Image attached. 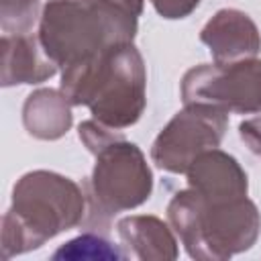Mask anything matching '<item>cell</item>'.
I'll list each match as a JSON object with an SVG mask.
<instances>
[{
    "instance_id": "cell-2",
    "label": "cell",
    "mask_w": 261,
    "mask_h": 261,
    "mask_svg": "<svg viewBox=\"0 0 261 261\" xmlns=\"http://www.w3.org/2000/svg\"><path fill=\"white\" fill-rule=\"evenodd\" d=\"M86 194L69 177L35 169L12 188V204L2 216V257L39 249L53 237L75 228L86 216Z\"/></svg>"
},
{
    "instance_id": "cell-9",
    "label": "cell",
    "mask_w": 261,
    "mask_h": 261,
    "mask_svg": "<svg viewBox=\"0 0 261 261\" xmlns=\"http://www.w3.org/2000/svg\"><path fill=\"white\" fill-rule=\"evenodd\" d=\"M214 63H234L257 57L261 33L253 18L239 8H220L200 31Z\"/></svg>"
},
{
    "instance_id": "cell-6",
    "label": "cell",
    "mask_w": 261,
    "mask_h": 261,
    "mask_svg": "<svg viewBox=\"0 0 261 261\" xmlns=\"http://www.w3.org/2000/svg\"><path fill=\"white\" fill-rule=\"evenodd\" d=\"M184 104H208L237 114L261 112V59L202 63L181 77Z\"/></svg>"
},
{
    "instance_id": "cell-13",
    "label": "cell",
    "mask_w": 261,
    "mask_h": 261,
    "mask_svg": "<svg viewBox=\"0 0 261 261\" xmlns=\"http://www.w3.org/2000/svg\"><path fill=\"white\" fill-rule=\"evenodd\" d=\"M41 14V0H0L2 35H31Z\"/></svg>"
},
{
    "instance_id": "cell-7",
    "label": "cell",
    "mask_w": 261,
    "mask_h": 261,
    "mask_svg": "<svg viewBox=\"0 0 261 261\" xmlns=\"http://www.w3.org/2000/svg\"><path fill=\"white\" fill-rule=\"evenodd\" d=\"M228 114L208 104H184L159 130L151 147V161L169 173H186L204 151L222 143Z\"/></svg>"
},
{
    "instance_id": "cell-4",
    "label": "cell",
    "mask_w": 261,
    "mask_h": 261,
    "mask_svg": "<svg viewBox=\"0 0 261 261\" xmlns=\"http://www.w3.org/2000/svg\"><path fill=\"white\" fill-rule=\"evenodd\" d=\"M167 222L192 259L226 261L249 251L261 232V214L253 200L204 202L192 188L179 190L167 204Z\"/></svg>"
},
{
    "instance_id": "cell-17",
    "label": "cell",
    "mask_w": 261,
    "mask_h": 261,
    "mask_svg": "<svg viewBox=\"0 0 261 261\" xmlns=\"http://www.w3.org/2000/svg\"><path fill=\"white\" fill-rule=\"evenodd\" d=\"M108 2H112V4H116V6H120V8H124V10H128V12L135 14V16H141V12H143V2H145V0H108Z\"/></svg>"
},
{
    "instance_id": "cell-5",
    "label": "cell",
    "mask_w": 261,
    "mask_h": 261,
    "mask_svg": "<svg viewBox=\"0 0 261 261\" xmlns=\"http://www.w3.org/2000/svg\"><path fill=\"white\" fill-rule=\"evenodd\" d=\"M94 157L96 163L90 175L92 210L112 216L139 208L151 198L153 171L143 151L124 135L100 147Z\"/></svg>"
},
{
    "instance_id": "cell-14",
    "label": "cell",
    "mask_w": 261,
    "mask_h": 261,
    "mask_svg": "<svg viewBox=\"0 0 261 261\" xmlns=\"http://www.w3.org/2000/svg\"><path fill=\"white\" fill-rule=\"evenodd\" d=\"M124 255L98 234H82L71 239L53 253V259H122Z\"/></svg>"
},
{
    "instance_id": "cell-3",
    "label": "cell",
    "mask_w": 261,
    "mask_h": 261,
    "mask_svg": "<svg viewBox=\"0 0 261 261\" xmlns=\"http://www.w3.org/2000/svg\"><path fill=\"white\" fill-rule=\"evenodd\" d=\"M137 18L108 0H49L39 20V41L57 67L65 69L133 43Z\"/></svg>"
},
{
    "instance_id": "cell-10",
    "label": "cell",
    "mask_w": 261,
    "mask_h": 261,
    "mask_svg": "<svg viewBox=\"0 0 261 261\" xmlns=\"http://www.w3.org/2000/svg\"><path fill=\"white\" fill-rule=\"evenodd\" d=\"M2 86L41 84L57 73V63L45 53L39 35H2Z\"/></svg>"
},
{
    "instance_id": "cell-12",
    "label": "cell",
    "mask_w": 261,
    "mask_h": 261,
    "mask_svg": "<svg viewBox=\"0 0 261 261\" xmlns=\"http://www.w3.org/2000/svg\"><path fill=\"white\" fill-rule=\"evenodd\" d=\"M71 102L61 90L39 88L22 104V124L27 133L41 141H57L71 128Z\"/></svg>"
},
{
    "instance_id": "cell-8",
    "label": "cell",
    "mask_w": 261,
    "mask_h": 261,
    "mask_svg": "<svg viewBox=\"0 0 261 261\" xmlns=\"http://www.w3.org/2000/svg\"><path fill=\"white\" fill-rule=\"evenodd\" d=\"M186 177L188 188L210 204L239 200L249 192V179L241 163L218 147L200 153L190 163Z\"/></svg>"
},
{
    "instance_id": "cell-11",
    "label": "cell",
    "mask_w": 261,
    "mask_h": 261,
    "mask_svg": "<svg viewBox=\"0 0 261 261\" xmlns=\"http://www.w3.org/2000/svg\"><path fill=\"white\" fill-rule=\"evenodd\" d=\"M116 232L128 257L141 261H171L177 257V239L169 222L151 214H133L116 222Z\"/></svg>"
},
{
    "instance_id": "cell-1",
    "label": "cell",
    "mask_w": 261,
    "mask_h": 261,
    "mask_svg": "<svg viewBox=\"0 0 261 261\" xmlns=\"http://www.w3.org/2000/svg\"><path fill=\"white\" fill-rule=\"evenodd\" d=\"M59 90L71 106H88L92 116L112 128L133 126L147 106V69L133 43L61 69Z\"/></svg>"
},
{
    "instance_id": "cell-15",
    "label": "cell",
    "mask_w": 261,
    "mask_h": 261,
    "mask_svg": "<svg viewBox=\"0 0 261 261\" xmlns=\"http://www.w3.org/2000/svg\"><path fill=\"white\" fill-rule=\"evenodd\" d=\"M202 0H151L155 12L167 20H177L190 16Z\"/></svg>"
},
{
    "instance_id": "cell-16",
    "label": "cell",
    "mask_w": 261,
    "mask_h": 261,
    "mask_svg": "<svg viewBox=\"0 0 261 261\" xmlns=\"http://www.w3.org/2000/svg\"><path fill=\"white\" fill-rule=\"evenodd\" d=\"M239 135L243 139V143L261 157V116L255 118H247L239 124Z\"/></svg>"
}]
</instances>
